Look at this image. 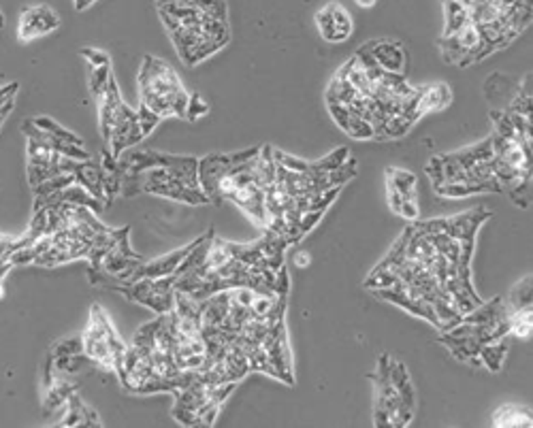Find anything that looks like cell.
Listing matches in <instances>:
<instances>
[{
    "instance_id": "obj_4",
    "label": "cell",
    "mask_w": 533,
    "mask_h": 428,
    "mask_svg": "<svg viewBox=\"0 0 533 428\" xmlns=\"http://www.w3.org/2000/svg\"><path fill=\"white\" fill-rule=\"evenodd\" d=\"M60 28L58 13L48 5H30L22 11L17 22V36L20 40H32L48 36Z\"/></svg>"
},
{
    "instance_id": "obj_29",
    "label": "cell",
    "mask_w": 533,
    "mask_h": 428,
    "mask_svg": "<svg viewBox=\"0 0 533 428\" xmlns=\"http://www.w3.org/2000/svg\"><path fill=\"white\" fill-rule=\"evenodd\" d=\"M354 3H356L358 7H363V9H369V7L376 5V0H354Z\"/></svg>"
},
{
    "instance_id": "obj_18",
    "label": "cell",
    "mask_w": 533,
    "mask_h": 428,
    "mask_svg": "<svg viewBox=\"0 0 533 428\" xmlns=\"http://www.w3.org/2000/svg\"><path fill=\"white\" fill-rule=\"evenodd\" d=\"M329 9L333 13V20H335V30H337V40H346L350 38L352 30H354V22H352V15L350 11L339 5V3H329Z\"/></svg>"
},
{
    "instance_id": "obj_21",
    "label": "cell",
    "mask_w": 533,
    "mask_h": 428,
    "mask_svg": "<svg viewBox=\"0 0 533 428\" xmlns=\"http://www.w3.org/2000/svg\"><path fill=\"white\" fill-rule=\"evenodd\" d=\"M75 354H84V341H81V334H73L66 337L50 350L52 358H64V356H75Z\"/></svg>"
},
{
    "instance_id": "obj_9",
    "label": "cell",
    "mask_w": 533,
    "mask_h": 428,
    "mask_svg": "<svg viewBox=\"0 0 533 428\" xmlns=\"http://www.w3.org/2000/svg\"><path fill=\"white\" fill-rule=\"evenodd\" d=\"M77 392V386L73 381L64 379V377H56L50 386L45 388L43 394V413H54L58 409H62L66 405V401L71 399V394Z\"/></svg>"
},
{
    "instance_id": "obj_20",
    "label": "cell",
    "mask_w": 533,
    "mask_h": 428,
    "mask_svg": "<svg viewBox=\"0 0 533 428\" xmlns=\"http://www.w3.org/2000/svg\"><path fill=\"white\" fill-rule=\"evenodd\" d=\"M316 26H318V32L324 40L329 43H339L337 40V30H335V20H333V13L329 9V5H324L318 13H316Z\"/></svg>"
},
{
    "instance_id": "obj_26",
    "label": "cell",
    "mask_w": 533,
    "mask_h": 428,
    "mask_svg": "<svg viewBox=\"0 0 533 428\" xmlns=\"http://www.w3.org/2000/svg\"><path fill=\"white\" fill-rule=\"evenodd\" d=\"M81 56H84V60L90 64V66H101V64H107L111 62L109 54L103 52V50H94V47H84L81 50Z\"/></svg>"
},
{
    "instance_id": "obj_10",
    "label": "cell",
    "mask_w": 533,
    "mask_h": 428,
    "mask_svg": "<svg viewBox=\"0 0 533 428\" xmlns=\"http://www.w3.org/2000/svg\"><path fill=\"white\" fill-rule=\"evenodd\" d=\"M510 337H502L497 341H490V344L480 346V364H484L490 373H499L504 369V360L510 352Z\"/></svg>"
},
{
    "instance_id": "obj_15",
    "label": "cell",
    "mask_w": 533,
    "mask_h": 428,
    "mask_svg": "<svg viewBox=\"0 0 533 428\" xmlns=\"http://www.w3.org/2000/svg\"><path fill=\"white\" fill-rule=\"evenodd\" d=\"M444 15H446V24H444V34L448 36L457 32L461 26H465L469 22V13L461 3H455V0H444Z\"/></svg>"
},
{
    "instance_id": "obj_5",
    "label": "cell",
    "mask_w": 533,
    "mask_h": 428,
    "mask_svg": "<svg viewBox=\"0 0 533 428\" xmlns=\"http://www.w3.org/2000/svg\"><path fill=\"white\" fill-rule=\"evenodd\" d=\"M369 50H372V56L380 64L382 71L403 75L405 64H407V54L399 40H390V38L369 40Z\"/></svg>"
},
{
    "instance_id": "obj_17",
    "label": "cell",
    "mask_w": 533,
    "mask_h": 428,
    "mask_svg": "<svg viewBox=\"0 0 533 428\" xmlns=\"http://www.w3.org/2000/svg\"><path fill=\"white\" fill-rule=\"evenodd\" d=\"M506 298V303L512 309H525V307H531V275H525L512 290Z\"/></svg>"
},
{
    "instance_id": "obj_7",
    "label": "cell",
    "mask_w": 533,
    "mask_h": 428,
    "mask_svg": "<svg viewBox=\"0 0 533 428\" xmlns=\"http://www.w3.org/2000/svg\"><path fill=\"white\" fill-rule=\"evenodd\" d=\"M73 177L75 184H79L81 188H86L94 198H98L105 205V194H103V164L101 160H79L75 162L73 168ZM107 207V205H105Z\"/></svg>"
},
{
    "instance_id": "obj_14",
    "label": "cell",
    "mask_w": 533,
    "mask_h": 428,
    "mask_svg": "<svg viewBox=\"0 0 533 428\" xmlns=\"http://www.w3.org/2000/svg\"><path fill=\"white\" fill-rule=\"evenodd\" d=\"M423 103H425L427 113L446 109L450 103H453V92H450V88L446 83L429 85V88H423Z\"/></svg>"
},
{
    "instance_id": "obj_22",
    "label": "cell",
    "mask_w": 533,
    "mask_h": 428,
    "mask_svg": "<svg viewBox=\"0 0 533 428\" xmlns=\"http://www.w3.org/2000/svg\"><path fill=\"white\" fill-rule=\"evenodd\" d=\"M207 113H210V105L203 101V96H200V94L192 92V94H190V101H188L186 119H188V121H196V119L205 117Z\"/></svg>"
},
{
    "instance_id": "obj_19",
    "label": "cell",
    "mask_w": 533,
    "mask_h": 428,
    "mask_svg": "<svg viewBox=\"0 0 533 428\" xmlns=\"http://www.w3.org/2000/svg\"><path fill=\"white\" fill-rule=\"evenodd\" d=\"M90 77H88V83H90V92L94 94V101L98 96L105 94L107 85H109V79L113 77V71H111V62L107 64H101V66H90Z\"/></svg>"
},
{
    "instance_id": "obj_28",
    "label": "cell",
    "mask_w": 533,
    "mask_h": 428,
    "mask_svg": "<svg viewBox=\"0 0 533 428\" xmlns=\"http://www.w3.org/2000/svg\"><path fill=\"white\" fill-rule=\"evenodd\" d=\"M293 263H295V267H299V269H305V267L312 263V260H309V253H307V251H299V253H295Z\"/></svg>"
},
{
    "instance_id": "obj_6",
    "label": "cell",
    "mask_w": 533,
    "mask_h": 428,
    "mask_svg": "<svg viewBox=\"0 0 533 428\" xmlns=\"http://www.w3.org/2000/svg\"><path fill=\"white\" fill-rule=\"evenodd\" d=\"M196 243H198V239H194L192 243H188V245L175 249V251H169V253H165V256H160V258H156V260H147V263L139 269L137 279H143V277H147V279H158V277L175 275V271L180 269V265L184 263L186 256L194 249Z\"/></svg>"
},
{
    "instance_id": "obj_25",
    "label": "cell",
    "mask_w": 533,
    "mask_h": 428,
    "mask_svg": "<svg viewBox=\"0 0 533 428\" xmlns=\"http://www.w3.org/2000/svg\"><path fill=\"white\" fill-rule=\"evenodd\" d=\"M399 216L407 222H416L421 220V207H418V196H403Z\"/></svg>"
},
{
    "instance_id": "obj_16",
    "label": "cell",
    "mask_w": 533,
    "mask_h": 428,
    "mask_svg": "<svg viewBox=\"0 0 533 428\" xmlns=\"http://www.w3.org/2000/svg\"><path fill=\"white\" fill-rule=\"evenodd\" d=\"M531 320H533L531 307L512 309V311H510V318H508L510 337H516V339H531Z\"/></svg>"
},
{
    "instance_id": "obj_1",
    "label": "cell",
    "mask_w": 533,
    "mask_h": 428,
    "mask_svg": "<svg viewBox=\"0 0 533 428\" xmlns=\"http://www.w3.org/2000/svg\"><path fill=\"white\" fill-rule=\"evenodd\" d=\"M137 83L141 98L139 105L147 107L162 119L167 117L186 119L190 92L184 88L180 75L171 64L147 54L141 62Z\"/></svg>"
},
{
    "instance_id": "obj_11",
    "label": "cell",
    "mask_w": 533,
    "mask_h": 428,
    "mask_svg": "<svg viewBox=\"0 0 533 428\" xmlns=\"http://www.w3.org/2000/svg\"><path fill=\"white\" fill-rule=\"evenodd\" d=\"M386 184H390L397 192H401V196H418V177L407 168L388 166Z\"/></svg>"
},
{
    "instance_id": "obj_8",
    "label": "cell",
    "mask_w": 533,
    "mask_h": 428,
    "mask_svg": "<svg viewBox=\"0 0 533 428\" xmlns=\"http://www.w3.org/2000/svg\"><path fill=\"white\" fill-rule=\"evenodd\" d=\"M62 411H64V418L58 422V426H101L103 424L98 413L90 405L81 401V397L77 392L71 394V399L66 401Z\"/></svg>"
},
{
    "instance_id": "obj_23",
    "label": "cell",
    "mask_w": 533,
    "mask_h": 428,
    "mask_svg": "<svg viewBox=\"0 0 533 428\" xmlns=\"http://www.w3.org/2000/svg\"><path fill=\"white\" fill-rule=\"evenodd\" d=\"M137 117H139V126H141L143 137H149V135L154 133V128L162 121V117H160V115H156L154 111H149V109H147V107H143V105H139V109H137Z\"/></svg>"
},
{
    "instance_id": "obj_27",
    "label": "cell",
    "mask_w": 533,
    "mask_h": 428,
    "mask_svg": "<svg viewBox=\"0 0 533 428\" xmlns=\"http://www.w3.org/2000/svg\"><path fill=\"white\" fill-rule=\"evenodd\" d=\"M386 200H388L390 211H393V213H397V216H399V209H401L403 196H401V192H397L390 184H386Z\"/></svg>"
},
{
    "instance_id": "obj_2",
    "label": "cell",
    "mask_w": 533,
    "mask_h": 428,
    "mask_svg": "<svg viewBox=\"0 0 533 428\" xmlns=\"http://www.w3.org/2000/svg\"><path fill=\"white\" fill-rule=\"evenodd\" d=\"M81 341H84V354L92 364L111 373L119 371L129 346L122 341L113 322L101 305H92L90 320L84 334H81Z\"/></svg>"
},
{
    "instance_id": "obj_13",
    "label": "cell",
    "mask_w": 533,
    "mask_h": 428,
    "mask_svg": "<svg viewBox=\"0 0 533 428\" xmlns=\"http://www.w3.org/2000/svg\"><path fill=\"white\" fill-rule=\"evenodd\" d=\"M495 426H531V409L518 405H504L493 418Z\"/></svg>"
},
{
    "instance_id": "obj_3",
    "label": "cell",
    "mask_w": 533,
    "mask_h": 428,
    "mask_svg": "<svg viewBox=\"0 0 533 428\" xmlns=\"http://www.w3.org/2000/svg\"><path fill=\"white\" fill-rule=\"evenodd\" d=\"M175 279L177 275H167L158 279H135L129 283H117L113 292L122 294L131 303L147 307L158 316L173 311L175 305Z\"/></svg>"
},
{
    "instance_id": "obj_12",
    "label": "cell",
    "mask_w": 533,
    "mask_h": 428,
    "mask_svg": "<svg viewBox=\"0 0 533 428\" xmlns=\"http://www.w3.org/2000/svg\"><path fill=\"white\" fill-rule=\"evenodd\" d=\"M38 131L48 133L50 137L54 139H60V141H66V143H75V145H84V141H81L75 133H71L68 128H64L62 124H58L56 119L48 117V115H38V117H32L30 119Z\"/></svg>"
},
{
    "instance_id": "obj_24",
    "label": "cell",
    "mask_w": 533,
    "mask_h": 428,
    "mask_svg": "<svg viewBox=\"0 0 533 428\" xmlns=\"http://www.w3.org/2000/svg\"><path fill=\"white\" fill-rule=\"evenodd\" d=\"M322 216H324V211H320V209L301 213V216H299V222H297V230H299V235H301V237H305L307 233H312V230L316 228V224L322 220Z\"/></svg>"
}]
</instances>
